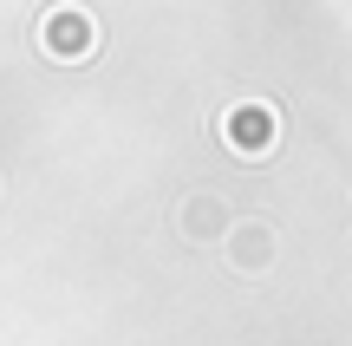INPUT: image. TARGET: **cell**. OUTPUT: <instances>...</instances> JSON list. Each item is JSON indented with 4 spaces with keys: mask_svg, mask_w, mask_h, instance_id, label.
I'll return each mask as SVG.
<instances>
[{
    "mask_svg": "<svg viewBox=\"0 0 352 346\" xmlns=\"http://www.w3.org/2000/svg\"><path fill=\"white\" fill-rule=\"evenodd\" d=\"M98 46H104V33H98V20H91L78 0H59V7H46V20H39V52H46V59L78 65V59H91Z\"/></svg>",
    "mask_w": 352,
    "mask_h": 346,
    "instance_id": "obj_1",
    "label": "cell"
},
{
    "mask_svg": "<svg viewBox=\"0 0 352 346\" xmlns=\"http://www.w3.org/2000/svg\"><path fill=\"white\" fill-rule=\"evenodd\" d=\"M222 144L235 157H254V164H261V157H274L280 151V111L267 98H235L222 111Z\"/></svg>",
    "mask_w": 352,
    "mask_h": 346,
    "instance_id": "obj_2",
    "label": "cell"
},
{
    "mask_svg": "<svg viewBox=\"0 0 352 346\" xmlns=\"http://www.w3.org/2000/svg\"><path fill=\"white\" fill-rule=\"evenodd\" d=\"M222 248H228V261H235L241 274H267L274 268V222H228V235H222Z\"/></svg>",
    "mask_w": 352,
    "mask_h": 346,
    "instance_id": "obj_3",
    "label": "cell"
},
{
    "mask_svg": "<svg viewBox=\"0 0 352 346\" xmlns=\"http://www.w3.org/2000/svg\"><path fill=\"white\" fill-rule=\"evenodd\" d=\"M228 222H235V216H228V203H222V196H209V190H202V196H189V203H183L176 229H183L189 242H222V235H228Z\"/></svg>",
    "mask_w": 352,
    "mask_h": 346,
    "instance_id": "obj_4",
    "label": "cell"
}]
</instances>
